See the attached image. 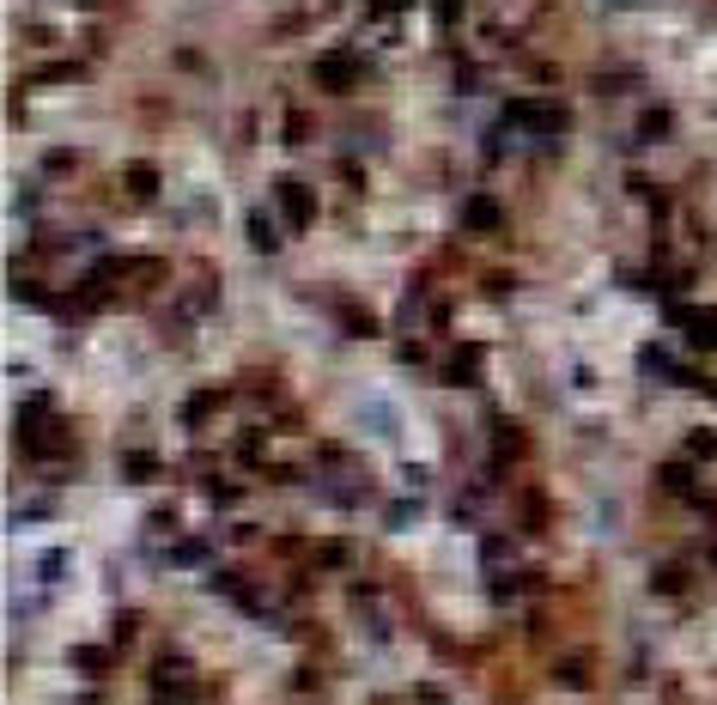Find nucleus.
Here are the masks:
<instances>
[{"label":"nucleus","instance_id":"10","mask_svg":"<svg viewBox=\"0 0 717 705\" xmlns=\"http://www.w3.org/2000/svg\"><path fill=\"white\" fill-rule=\"evenodd\" d=\"M128 189H134V195H158V171H152V165H134V171H128Z\"/></svg>","mask_w":717,"mask_h":705},{"label":"nucleus","instance_id":"2","mask_svg":"<svg viewBox=\"0 0 717 705\" xmlns=\"http://www.w3.org/2000/svg\"><path fill=\"white\" fill-rule=\"evenodd\" d=\"M274 195H280V219H286L292 231H304V225L316 219V195H310L304 183H292V177H286V183H280Z\"/></svg>","mask_w":717,"mask_h":705},{"label":"nucleus","instance_id":"3","mask_svg":"<svg viewBox=\"0 0 717 705\" xmlns=\"http://www.w3.org/2000/svg\"><path fill=\"white\" fill-rule=\"evenodd\" d=\"M511 122H523V128H535V134H566V110L560 104H511Z\"/></svg>","mask_w":717,"mask_h":705},{"label":"nucleus","instance_id":"14","mask_svg":"<svg viewBox=\"0 0 717 705\" xmlns=\"http://www.w3.org/2000/svg\"><path fill=\"white\" fill-rule=\"evenodd\" d=\"M432 7H438V19H444V25H456V19H462V0H432Z\"/></svg>","mask_w":717,"mask_h":705},{"label":"nucleus","instance_id":"4","mask_svg":"<svg viewBox=\"0 0 717 705\" xmlns=\"http://www.w3.org/2000/svg\"><path fill=\"white\" fill-rule=\"evenodd\" d=\"M675 323L687 329V341H693V347H705V353L717 347V310H693V304L681 310V304H675Z\"/></svg>","mask_w":717,"mask_h":705},{"label":"nucleus","instance_id":"5","mask_svg":"<svg viewBox=\"0 0 717 705\" xmlns=\"http://www.w3.org/2000/svg\"><path fill=\"white\" fill-rule=\"evenodd\" d=\"M316 86H329V92H347V86H353V61H341V55L316 61Z\"/></svg>","mask_w":717,"mask_h":705},{"label":"nucleus","instance_id":"13","mask_svg":"<svg viewBox=\"0 0 717 705\" xmlns=\"http://www.w3.org/2000/svg\"><path fill=\"white\" fill-rule=\"evenodd\" d=\"M663 128H669V116H663V110H651V116H645V128H639V134H645V140H657V134H663Z\"/></svg>","mask_w":717,"mask_h":705},{"label":"nucleus","instance_id":"1","mask_svg":"<svg viewBox=\"0 0 717 705\" xmlns=\"http://www.w3.org/2000/svg\"><path fill=\"white\" fill-rule=\"evenodd\" d=\"M19 450H25L31 462H43L49 450H67V426H61V420H49V408H43V402H31V408L19 414Z\"/></svg>","mask_w":717,"mask_h":705},{"label":"nucleus","instance_id":"9","mask_svg":"<svg viewBox=\"0 0 717 705\" xmlns=\"http://www.w3.org/2000/svg\"><path fill=\"white\" fill-rule=\"evenodd\" d=\"M213 408H219V389H207V396H189V402H183V426H195V420H207Z\"/></svg>","mask_w":717,"mask_h":705},{"label":"nucleus","instance_id":"15","mask_svg":"<svg viewBox=\"0 0 717 705\" xmlns=\"http://www.w3.org/2000/svg\"><path fill=\"white\" fill-rule=\"evenodd\" d=\"M402 7H408V0H377V13H383V19H389V13H402Z\"/></svg>","mask_w":717,"mask_h":705},{"label":"nucleus","instance_id":"11","mask_svg":"<svg viewBox=\"0 0 717 705\" xmlns=\"http://www.w3.org/2000/svg\"><path fill=\"white\" fill-rule=\"evenodd\" d=\"M128 475H134V481H152L158 462H152V456H128Z\"/></svg>","mask_w":717,"mask_h":705},{"label":"nucleus","instance_id":"6","mask_svg":"<svg viewBox=\"0 0 717 705\" xmlns=\"http://www.w3.org/2000/svg\"><path fill=\"white\" fill-rule=\"evenodd\" d=\"M474 365H481V347L468 341V347H456V353L444 359V377H450V383H468V377H474Z\"/></svg>","mask_w":717,"mask_h":705},{"label":"nucleus","instance_id":"8","mask_svg":"<svg viewBox=\"0 0 717 705\" xmlns=\"http://www.w3.org/2000/svg\"><path fill=\"white\" fill-rule=\"evenodd\" d=\"M244 231H250V244H256L262 256H274V250H280V244H274V225H268L262 213H250V219H244Z\"/></svg>","mask_w":717,"mask_h":705},{"label":"nucleus","instance_id":"12","mask_svg":"<svg viewBox=\"0 0 717 705\" xmlns=\"http://www.w3.org/2000/svg\"><path fill=\"white\" fill-rule=\"evenodd\" d=\"M687 450H693V456H717V432H693Z\"/></svg>","mask_w":717,"mask_h":705},{"label":"nucleus","instance_id":"7","mask_svg":"<svg viewBox=\"0 0 717 705\" xmlns=\"http://www.w3.org/2000/svg\"><path fill=\"white\" fill-rule=\"evenodd\" d=\"M462 225H468V231H493V225H499V207H493L487 195H474V201L462 207Z\"/></svg>","mask_w":717,"mask_h":705}]
</instances>
